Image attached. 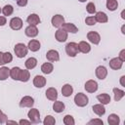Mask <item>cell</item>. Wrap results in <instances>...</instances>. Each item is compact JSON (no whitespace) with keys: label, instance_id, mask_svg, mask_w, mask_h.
<instances>
[{"label":"cell","instance_id":"1","mask_svg":"<svg viewBox=\"0 0 125 125\" xmlns=\"http://www.w3.org/2000/svg\"><path fill=\"white\" fill-rule=\"evenodd\" d=\"M14 52H15V54L18 58L21 59V58H23L27 55L28 48L23 43H18V44H16V46L14 48Z\"/></svg>","mask_w":125,"mask_h":125},{"label":"cell","instance_id":"2","mask_svg":"<svg viewBox=\"0 0 125 125\" xmlns=\"http://www.w3.org/2000/svg\"><path fill=\"white\" fill-rule=\"evenodd\" d=\"M65 53L69 57H76L79 53L78 44L75 42H69L65 45Z\"/></svg>","mask_w":125,"mask_h":125},{"label":"cell","instance_id":"3","mask_svg":"<svg viewBox=\"0 0 125 125\" xmlns=\"http://www.w3.org/2000/svg\"><path fill=\"white\" fill-rule=\"evenodd\" d=\"M74 103H75V104L77 106L83 107V106H85V105L88 104L89 99H88V97L85 94H83V93H77L75 95V97H74Z\"/></svg>","mask_w":125,"mask_h":125},{"label":"cell","instance_id":"4","mask_svg":"<svg viewBox=\"0 0 125 125\" xmlns=\"http://www.w3.org/2000/svg\"><path fill=\"white\" fill-rule=\"evenodd\" d=\"M27 116L30 120L31 123H34V124H37L40 122V112L37 108H31L29 109L28 113H27Z\"/></svg>","mask_w":125,"mask_h":125},{"label":"cell","instance_id":"5","mask_svg":"<svg viewBox=\"0 0 125 125\" xmlns=\"http://www.w3.org/2000/svg\"><path fill=\"white\" fill-rule=\"evenodd\" d=\"M10 27L14 30H20L22 27V20L19 17H15L10 21Z\"/></svg>","mask_w":125,"mask_h":125},{"label":"cell","instance_id":"6","mask_svg":"<svg viewBox=\"0 0 125 125\" xmlns=\"http://www.w3.org/2000/svg\"><path fill=\"white\" fill-rule=\"evenodd\" d=\"M84 88L88 93H95L98 90V83L95 80L90 79V80L86 81V83L84 85Z\"/></svg>","mask_w":125,"mask_h":125},{"label":"cell","instance_id":"7","mask_svg":"<svg viewBox=\"0 0 125 125\" xmlns=\"http://www.w3.org/2000/svg\"><path fill=\"white\" fill-rule=\"evenodd\" d=\"M33 104H34V100L30 96H24L23 98H21L20 102L21 107H32Z\"/></svg>","mask_w":125,"mask_h":125},{"label":"cell","instance_id":"8","mask_svg":"<svg viewBox=\"0 0 125 125\" xmlns=\"http://www.w3.org/2000/svg\"><path fill=\"white\" fill-rule=\"evenodd\" d=\"M87 38L91 43H93L95 45H98L100 43V41H101V36L96 31H89L87 33Z\"/></svg>","mask_w":125,"mask_h":125},{"label":"cell","instance_id":"9","mask_svg":"<svg viewBox=\"0 0 125 125\" xmlns=\"http://www.w3.org/2000/svg\"><path fill=\"white\" fill-rule=\"evenodd\" d=\"M51 22H52V25L54 27H57V28H60L62 23L64 22V18L62 16V15H55L52 20H51Z\"/></svg>","mask_w":125,"mask_h":125},{"label":"cell","instance_id":"10","mask_svg":"<svg viewBox=\"0 0 125 125\" xmlns=\"http://www.w3.org/2000/svg\"><path fill=\"white\" fill-rule=\"evenodd\" d=\"M55 37L59 42H65L67 39V32L62 28H59L55 33Z\"/></svg>","mask_w":125,"mask_h":125},{"label":"cell","instance_id":"11","mask_svg":"<svg viewBox=\"0 0 125 125\" xmlns=\"http://www.w3.org/2000/svg\"><path fill=\"white\" fill-rule=\"evenodd\" d=\"M95 72H96V76L99 79H101V80H104L106 77V75H107V69L104 65H99L96 68V71Z\"/></svg>","mask_w":125,"mask_h":125},{"label":"cell","instance_id":"12","mask_svg":"<svg viewBox=\"0 0 125 125\" xmlns=\"http://www.w3.org/2000/svg\"><path fill=\"white\" fill-rule=\"evenodd\" d=\"M109 67L111 69H114V70H117V69H120L122 67V64H123V62L119 59V58H113L109 61Z\"/></svg>","mask_w":125,"mask_h":125},{"label":"cell","instance_id":"13","mask_svg":"<svg viewBox=\"0 0 125 125\" xmlns=\"http://www.w3.org/2000/svg\"><path fill=\"white\" fill-rule=\"evenodd\" d=\"M62 28L63 30H65L67 33L68 32H70V33H76V32H78V27L75 24L71 23V22H63L62 25Z\"/></svg>","mask_w":125,"mask_h":125},{"label":"cell","instance_id":"14","mask_svg":"<svg viewBox=\"0 0 125 125\" xmlns=\"http://www.w3.org/2000/svg\"><path fill=\"white\" fill-rule=\"evenodd\" d=\"M46 58L49 62H58L60 60V55L59 52L56 50H49L46 54Z\"/></svg>","mask_w":125,"mask_h":125},{"label":"cell","instance_id":"15","mask_svg":"<svg viewBox=\"0 0 125 125\" xmlns=\"http://www.w3.org/2000/svg\"><path fill=\"white\" fill-rule=\"evenodd\" d=\"M33 85L36 88H42L46 85V78L42 75H36L33 78Z\"/></svg>","mask_w":125,"mask_h":125},{"label":"cell","instance_id":"16","mask_svg":"<svg viewBox=\"0 0 125 125\" xmlns=\"http://www.w3.org/2000/svg\"><path fill=\"white\" fill-rule=\"evenodd\" d=\"M46 97L48 100L55 102L58 99V91L54 87H50L46 90Z\"/></svg>","mask_w":125,"mask_h":125},{"label":"cell","instance_id":"17","mask_svg":"<svg viewBox=\"0 0 125 125\" xmlns=\"http://www.w3.org/2000/svg\"><path fill=\"white\" fill-rule=\"evenodd\" d=\"M25 35L28 37H35L38 35V28L36 27V25H28L25 30Z\"/></svg>","mask_w":125,"mask_h":125},{"label":"cell","instance_id":"18","mask_svg":"<svg viewBox=\"0 0 125 125\" xmlns=\"http://www.w3.org/2000/svg\"><path fill=\"white\" fill-rule=\"evenodd\" d=\"M26 21H27V23H29V25H37L40 23V18L36 14H30L27 17Z\"/></svg>","mask_w":125,"mask_h":125},{"label":"cell","instance_id":"19","mask_svg":"<svg viewBox=\"0 0 125 125\" xmlns=\"http://www.w3.org/2000/svg\"><path fill=\"white\" fill-rule=\"evenodd\" d=\"M40 46H41V44H40V42H39L38 40L32 39V40H30V41L28 42L27 48H28L31 52H37V51L40 49Z\"/></svg>","mask_w":125,"mask_h":125},{"label":"cell","instance_id":"20","mask_svg":"<svg viewBox=\"0 0 125 125\" xmlns=\"http://www.w3.org/2000/svg\"><path fill=\"white\" fill-rule=\"evenodd\" d=\"M78 49H79V52H81L83 54H87L91 51V46L86 41H80L78 43Z\"/></svg>","mask_w":125,"mask_h":125},{"label":"cell","instance_id":"21","mask_svg":"<svg viewBox=\"0 0 125 125\" xmlns=\"http://www.w3.org/2000/svg\"><path fill=\"white\" fill-rule=\"evenodd\" d=\"M92 109H93V111H94L97 115H99V116H103V115L105 113V108H104V104H94V105L92 106Z\"/></svg>","mask_w":125,"mask_h":125},{"label":"cell","instance_id":"22","mask_svg":"<svg viewBox=\"0 0 125 125\" xmlns=\"http://www.w3.org/2000/svg\"><path fill=\"white\" fill-rule=\"evenodd\" d=\"M97 99H98V101L102 104H108L109 103H110V97H109V95L108 94H106V93H103V94H100V95H98L97 96Z\"/></svg>","mask_w":125,"mask_h":125},{"label":"cell","instance_id":"23","mask_svg":"<svg viewBox=\"0 0 125 125\" xmlns=\"http://www.w3.org/2000/svg\"><path fill=\"white\" fill-rule=\"evenodd\" d=\"M95 19H96L97 22H101V23H104L108 21V18L106 16V14L104 13V12H97L96 16H95Z\"/></svg>","mask_w":125,"mask_h":125},{"label":"cell","instance_id":"24","mask_svg":"<svg viewBox=\"0 0 125 125\" xmlns=\"http://www.w3.org/2000/svg\"><path fill=\"white\" fill-rule=\"evenodd\" d=\"M73 93V88L70 84H64L62 88V94L63 97H70Z\"/></svg>","mask_w":125,"mask_h":125},{"label":"cell","instance_id":"25","mask_svg":"<svg viewBox=\"0 0 125 125\" xmlns=\"http://www.w3.org/2000/svg\"><path fill=\"white\" fill-rule=\"evenodd\" d=\"M64 108H65V105H64V104H63L62 102L57 101V100L55 101V103H54V104H53V109H54L55 112L61 113V112H62V111L64 110Z\"/></svg>","mask_w":125,"mask_h":125},{"label":"cell","instance_id":"26","mask_svg":"<svg viewBox=\"0 0 125 125\" xmlns=\"http://www.w3.org/2000/svg\"><path fill=\"white\" fill-rule=\"evenodd\" d=\"M54 70V65L51 62H44L41 65V71L44 74H50Z\"/></svg>","mask_w":125,"mask_h":125},{"label":"cell","instance_id":"27","mask_svg":"<svg viewBox=\"0 0 125 125\" xmlns=\"http://www.w3.org/2000/svg\"><path fill=\"white\" fill-rule=\"evenodd\" d=\"M30 78V73L27 69H21L20 72V76H19V80L21 82H27Z\"/></svg>","mask_w":125,"mask_h":125},{"label":"cell","instance_id":"28","mask_svg":"<svg viewBox=\"0 0 125 125\" xmlns=\"http://www.w3.org/2000/svg\"><path fill=\"white\" fill-rule=\"evenodd\" d=\"M107 122H108L109 125H118L119 122H120V118H119V116L117 114L111 113L107 117Z\"/></svg>","mask_w":125,"mask_h":125},{"label":"cell","instance_id":"29","mask_svg":"<svg viewBox=\"0 0 125 125\" xmlns=\"http://www.w3.org/2000/svg\"><path fill=\"white\" fill-rule=\"evenodd\" d=\"M24 64H25L26 69H33L37 65V60L35 58H32L31 57V58H29V59H27L25 61Z\"/></svg>","mask_w":125,"mask_h":125},{"label":"cell","instance_id":"30","mask_svg":"<svg viewBox=\"0 0 125 125\" xmlns=\"http://www.w3.org/2000/svg\"><path fill=\"white\" fill-rule=\"evenodd\" d=\"M10 76V69L7 66L0 67V80L4 81Z\"/></svg>","mask_w":125,"mask_h":125},{"label":"cell","instance_id":"31","mask_svg":"<svg viewBox=\"0 0 125 125\" xmlns=\"http://www.w3.org/2000/svg\"><path fill=\"white\" fill-rule=\"evenodd\" d=\"M112 91H113V94H114V100H115L116 102L120 101V100L125 96V92H124L123 90L119 89V88H113Z\"/></svg>","mask_w":125,"mask_h":125},{"label":"cell","instance_id":"32","mask_svg":"<svg viewBox=\"0 0 125 125\" xmlns=\"http://www.w3.org/2000/svg\"><path fill=\"white\" fill-rule=\"evenodd\" d=\"M20 72H21V68L18 67V66H14L13 68L10 69V76H11V78L14 79V80H19Z\"/></svg>","mask_w":125,"mask_h":125},{"label":"cell","instance_id":"33","mask_svg":"<svg viewBox=\"0 0 125 125\" xmlns=\"http://www.w3.org/2000/svg\"><path fill=\"white\" fill-rule=\"evenodd\" d=\"M118 7L117 0H106V8L109 11H115Z\"/></svg>","mask_w":125,"mask_h":125},{"label":"cell","instance_id":"34","mask_svg":"<svg viewBox=\"0 0 125 125\" xmlns=\"http://www.w3.org/2000/svg\"><path fill=\"white\" fill-rule=\"evenodd\" d=\"M1 12L3 13V15H4L5 17H9V16H11V15L13 14L14 8H13L12 5H5V6L3 7V9H2Z\"/></svg>","mask_w":125,"mask_h":125},{"label":"cell","instance_id":"35","mask_svg":"<svg viewBox=\"0 0 125 125\" xmlns=\"http://www.w3.org/2000/svg\"><path fill=\"white\" fill-rule=\"evenodd\" d=\"M56 123V119L52 116V115H47L43 121L44 125H54Z\"/></svg>","mask_w":125,"mask_h":125},{"label":"cell","instance_id":"36","mask_svg":"<svg viewBox=\"0 0 125 125\" xmlns=\"http://www.w3.org/2000/svg\"><path fill=\"white\" fill-rule=\"evenodd\" d=\"M63 123L65 125H74L75 124V121H74V118L71 115L67 114V115H65L63 117Z\"/></svg>","mask_w":125,"mask_h":125},{"label":"cell","instance_id":"37","mask_svg":"<svg viewBox=\"0 0 125 125\" xmlns=\"http://www.w3.org/2000/svg\"><path fill=\"white\" fill-rule=\"evenodd\" d=\"M13 61V56L11 53L9 52H6V53H3V62H4V64L5 63H9Z\"/></svg>","mask_w":125,"mask_h":125},{"label":"cell","instance_id":"38","mask_svg":"<svg viewBox=\"0 0 125 125\" xmlns=\"http://www.w3.org/2000/svg\"><path fill=\"white\" fill-rule=\"evenodd\" d=\"M86 10H87V12H88L89 14H94V13H96V6H95V4H94L93 2H89V3L87 4V6H86Z\"/></svg>","mask_w":125,"mask_h":125},{"label":"cell","instance_id":"39","mask_svg":"<svg viewBox=\"0 0 125 125\" xmlns=\"http://www.w3.org/2000/svg\"><path fill=\"white\" fill-rule=\"evenodd\" d=\"M85 22L87 25H95L96 24V19L94 16H90V17H87L85 19Z\"/></svg>","mask_w":125,"mask_h":125},{"label":"cell","instance_id":"40","mask_svg":"<svg viewBox=\"0 0 125 125\" xmlns=\"http://www.w3.org/2000/svg\"><path fill=\"white\" fill-rule=\"evenodd\" d=\"M7 115L2 111V110H0V123L1 124H4V123H6V121H7Z\"/></svg>","mask_w":125,"mask_h":125},{"label":"cell","instance_id":"41","mask_svg":"<svg viewBox=\"0 0 125 125\" xmlns=\"http://www.w3.org/2000/svg\"><path fill=\"white\" fill-rule=\"evenodd\" d=\"M88 124H99V125H103L104 122H103V120H101V119H93V120L89 121Z\"/></svg>","mask_w":125,"mask_h":125},{"label":"cell","instance_id":"42","mask_svg":"<svg viewBox=\"0 0 125 125\" xmlns=\"http://www.w3.org/2000/svg\"><path fill=\"white\" fill-rule=\"evenodd\" d=\"M17 4L21 7H24L27 5V0H17Z\"/></svg>","mask_w":125,"mask_h":125},{"label":"cell","instance_id":"43","mask_svg":"<svg viewBox=\"0 0 125 125\" xmlns=\"http://www.w3.org/2000/svg\"><path fill=\"white\" fill-rule=\"evenodd\" d=\"M122 62H125V49L121 50L120 53H119V57H118Z\"/></svg>","mask_w":125,"mask_h":125},{"label":"cell","instance_id":"44","mask_svg":"<svg viewBox=\"0 0 125 125\" xmlns=\"http://www.w3.org/2000/svg\"><path fill=\"white\" fill-rule=\"evenodd\" d=\"M7 23V20L5 16H0V26H3Z\"/></svg>","mask_w":125,"mask_h":125},{"label":"cell","instance_id":"45","mask_svg":"<svg viewBox=\"0 0 125 125\" xmlns=\"http://www.w3.org/2000/svg\"><path fill=\"white\" fill-rule=\"evenodd\" d=\"M19 123H20V124H29V123H31V122H30V120L21 119V120H20V121H19Z\"/></svg>","mask_w":125,"mask_h":125},{"label":"cell","instance_id":"46","mask_svg":"<svg viewBox=\"0 0 125 125\" xmlns=\"http://www.w3.org/2000/svg\"><path fill=\"white\" fill-rule=\"evenodd\" d=\"M124 80H125V76L122 75V76L120 77V84H121V86H123V87H125V82H124Z\"/></svg>","mask_w":125,"mask_h":125},{"label":"cell","instance_id":"47","mask_svg":"<svg viewBox=\"0 0 125 125\" xmlns=\"http://www.w3.org/2000/svg\"><path fill=\"white\" fill-rule=\"evenodd\" d=\"M4 62H3V53L0 52V65H3Z\"/></svg>","mask_w":125,"mask_h":125},{"label":"cell","instance_id":"48","mask_svg":"<svg viewBox=\"0 0 125 125\" xmlns=\"http://www.w3.org/2000/svg\"><path fill=\"white\" fill-rule=\"evenodd\" d=\"M124 14H125V11L123 10V11L121 12V18H122L123 20H125V16H124Z\"/></svg>","mask_w":125,"mask_h":125},{"label":"cell","instance_id":"49","mask_svg":"<svg viewBox=\"0 0 125 125\" xmlns=\"http://www.w3.org/2000/svg\"><path fill=\"white\" fill-rule=\"evenodd\" d=\"M124 27H125V25H122V27H121V31H122V33H123V34H125V31H124Z\"/></svg>","mask_w":125,"mask_h":125},{"label":"cell","instance_id":"50","mask_svg":"<svg viewBox=\"0 0 125 125\" xmlns=\"http://www.w3.org/2000/svg\"><path fill=\"white\" fill-rule=\"evenodd\" d=\"M78 1H79V2H82V3H83V2H86L87 0H78Z\"/></svg>","mask_w":125,"mask_h":125},{"label":"cell","instance_id":"51","mask_svg":"<svg viewBox=\"0 0 125 125\" xmlns=\"http://www.w3.org/2000/svg\"><path fill=\"white\" fill-rule=\"evenodd\" d=\"M1 11H2V10H1V8H0V13H1Z\"/></svg>","mask_w":125,"mask_h":125}]
</instances>
